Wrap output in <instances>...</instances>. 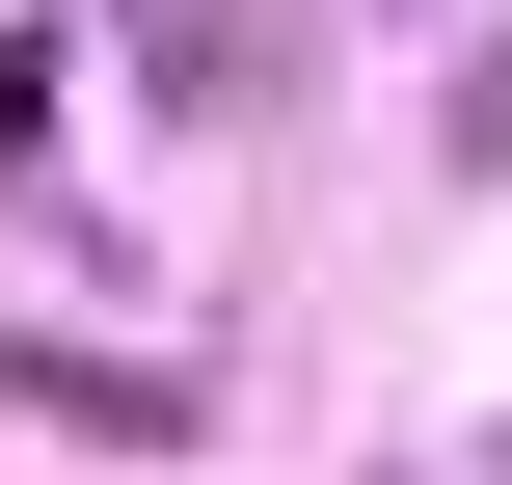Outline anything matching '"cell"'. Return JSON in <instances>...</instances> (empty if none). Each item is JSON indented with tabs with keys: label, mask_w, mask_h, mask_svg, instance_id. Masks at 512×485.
<instances>
[{
	"label": "cell",
	"mask_w": 512,
	"mask_h": 485,
	"mask_svg": "<svg viewBox=\"0 0 512 485\" xmlns=\"http://www.w3.org/2000/svg\"><path fill=\"white\" fill-rule=\"evenodd\" d=\"M459 485H512V432H486V459H459Z\"/></svg>",
	"instance_id": "3"
},
{
	"label": "cell",
	"mask_w": 512,
	"mask_h": 485,
	"mask_svg": "<svg viewBox=\"0 0 512 485\" xmlns=\"http://www.w3.org/2000/svg\"><path fill=\"white\" fill-rule=\"evenodd\" d=\"M432 162H459V189H512V27L459 54V81H432Z\"/></svg>",
	"instance_id": "1"
},
{
	"label": "cell",
	"mask_w": 512,
	"mask_h": 485,
	"mask_svg": "<svg viewBox=\"0 0 512 485\" xmlns=\"http://www.w3.org/2000/svg\"><path fill=\"white\" fill-rule=\"evenodd\" d=\"M54 81H81V54H54V27H0V162H54Z\"/></svg>",
	"instance_id": "2"
}]
</instances>
